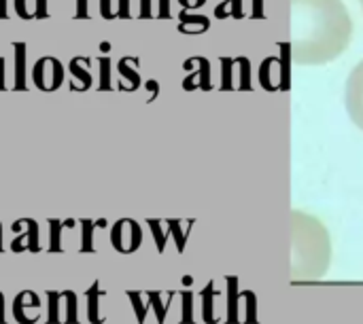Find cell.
Returning <instances> with one entry per match:
<instances>
[{"label":"cell","instance_id":"6da1fadb","mask_svg":"<svg viewBox=\"0 0 363 324\" xmlns=\"http://www.w3.org/2000/svg\"><path fill=\"white\" fill-rule=\"evenodd\" d=\"M353 36V19L342 0H291L289 53L300 66L340 57Z\"/></svg>","mask_w":363,"mask_h":324},{"label":"cell","instance_id":"7a4b0ae2","mask_svg":"<svg viewBox=\"0 0 363 324\" xmlns=\"http://www.w3.org/2000/svg\"><path fill=\"white\" fill-rule=\"evenodd\" d=\"M291 276L294 280L321 278L332 259L328 229L302 210L291 212Z\"/></svg>","mask_w":363,"mask_h":324},{"label":"cell","instance_id":"3957f363","mask_svg":"<svg viewBox=\"0 0 363 324\" xmlns=\"http://www.w3.org/2000/svg\"><path fill=\"white\" fill-rule=\"evenodd\" d=\"M64 64L53 57V55H47V57H40L34 68H32V81L34 85L40 89V91H55L64 85Z\"/></svg>","mask_w":363,"mask_h":324},{"label":"cell","instance_id":"277c9868","mask_svg":"<svg viewBox=\"0 0 363 324\" xmlns=\"http://www.w3.org/2000/svg\"><path fill=\"white\" fill-rule=\"evenodd\" d=\"M49 297V316L47 323L51 324H77L79 323V299L72 291H62V293H47Z\"/></svg>","mask_w":363,"mask_h":324},{"label":"cell","instance_id":"5b68a950","mask_svg":"<svg viewBox=\"0 0 363 324\" xmlns=\"http://www.w3.org/2000/svg\"><path fill=\"white\" fill-rule=\"evenodd\" d=\"M345 106L351 121L363 132V59L351 70L345 85Z\"/></svg>","mask_w":363,"mask_h":324},{"label":"cell","instance_id":"8992f818","mask_svg":"<svg viewBox=\"0 0 363 324\" xmlns=\"http://www.w3.org/2000/svg\"><path fill=\"white\" fill-rule=\"evenodd\" d=\"M13 233H21L19 238L13 240L11 250L13 253H21V250H32L38 253L40 250V240H38V223L32 219H19L13 223Z\"/></svg>","mask_w":363,"mask_h":324},{"label":"cell","instance_id":"52a82bcc","mask_svg":"<svg viewBox=\"0 0 363 324\" xmlns=\"http://www.w3.org/2000/svg\"><path fill=\"white\" fill-rule=\"evenodd\" d=\"M13 316L19 324H36L40 320V299L32 291H23L13 301Z\"/></svg>","mask_w":363,"mask_h":324},{"label":"cell","instance_id":"ba28073f","mask_svg":"<svg viewBox=\"0 0 363 324\" xmlns=\"http://www.w3.org/2000/svg\"><path fill=\"white\" fill-rule=\"evenodd\" d=\"M111 242H113V246H115L117 250H121V253H132V250H136L138 244H140V229H138V225L132 223V221H128V219L115 223L113 233H111Z\"/></svg>","mask_w":363,"mask_h":324},{"label":"cell","instance_id":"9c48e42d","mask_svg":"<svg viewBox=\"0 0 363 324\" xmlns=\"http://www.w3.org/2000/svg\"><path fill=\"white\" fill-rule=\"evenodd\" d=\"M91 59L77 55L68 62V72H70V89L72 91H87L91 87Z\"/></svg>","mask_w":363,"mask_h":324},{"label":"cell","instance_id":"30bf717a","mask_svg":"<svg viewBox=\"0 0 363 324\" xmlns=\"http://www.w3.org/2000/svg\"><path fill=\"white\" fill-rule=\"evenodd\" d=\"M13 51H15V83L13 89L15 91H23L28 89V81H26V42H13Z\"/></svg>","mask_w":363,"mask_h":324},{"label":"cell","instance_id":"8fae6325","mask_svg":"<svg viewBox=\"0 0 363 324\" xmlns=\"http://www.w3.org/2000/svg\"><path fill=\"white\" fill-rule=\"evenodd\" d=\"M102 291H100V284L94 282L87 293H85V299H87V318L91 324H100L104 323V318L100 316V299H102Z\"/></svg>","mask_w":363,"mask_h":324},{"label":"cell","instance_id":"7c38bea8","mask_svg":"<svg viewBox=\"0 0 363 324\" xmlns=\"http://www.w3.org/2000/svg\"><path fill=\"white\" fill-rule=\"evenodd\" d=\"M72 221H57V219H51L49 221V231H51V246H49V250L51 253H60L62 250V231L70 225Z\"/></svg>","mask_w":363,"mask_h":324},{"label":"cell","instance_id":"4fadbf2b","mask_svg":"<svg viewBox=\"0 0 363 324\" xmlns=\"http://www.w3.org/2000/svg\"><path fill=\"white\" fill-rule=\"evenodd\" d=\"M15 13L21 19H36L38 17V0H15Z\"/></svg>","mask_w":363,"mask_h":324},{"label":"cell","instance_id":"5bb4252c","mask_svg":"<svg viewBox=\"0 0 363 324\" xmlns=\"http://www.w3.org/2000/svg\"><path fill=\"white\" fill-rule=\"evenodd\" d=\"M94 229H98V223H94V221H81V250L83 253H91L94 250V240H91Z\"/></svg>","mask_w":363,"mask_h":324},{"label":"cell","instance_id":"9a60e30c","mask_svg":"<svg viewBox=\"0 0 363 324\" xmlns=\"http://www.w3.org/2000/svg\"><path fill=\"white\" fill-rule=\"evenodd\" d=\"M100 68H102V79L98 89H111V81H108V70H111V59L108 57H100Z\"/></svg>","mask_w":363,"mask_h":324},{"label":"cell","instance_id":"2e32d148","mask_svg":"<svg viewBox=\"0 0 363 324\" xmlns=\"http://www.w3.org/2000/svg\"><path fill=\"white\" fill-rule=\"evenodd\" d=\"M89 2L87 0H77V11H74V17L77 19H81V17H89V6H87Z\"/></svg>","mask_w":363,"mask_h":324},{"label":"cell","instance_id":"e0dca14e","mask_svg":"<svg viewBox=\"0 0 363 324\" xmlns=\"http://www.w3.org/2000/svg\"><path fill=\"white\" fill-rule=\"evenodd\" d=\"M47 4H49V0H38V17H36V19H43V17H47V15H49Z\"/></svg>","mask_w":363,"mask_h":324},{"label":"cell","instance_id":"ac0fdd59","mask_svg":"<svg viewBox=\"0 0 363 324\" xmlns=\"http://www.w3.org/2000/svg\"><path fill=\"white\" fill-rule=\"evenodd\" d=\"M4 68H6V62H4V57H0V91H4V87H6V83H4Z\"/></svg>","mask_w":363,"mask_h":324},{"label":"cell","instance_id":"d6986e66","mask_svg":"<svg viewBox=\"0 0 363 324\" xmlns=\"http://www.w3.org/2000/svg\"><path fill=\"white\" fill-rule=\"evenodd\" d=\"M102 15L104 17H113L115 13L111 11V0H102Z\"/></svg>","mask_w":363,"mask_h":324},{"label":"cell","instance_id":"ffe728a7","mask_svg":"<svg viewBox=\"0 0 363 324\" xmlns=\"http://www.w3.org/2000/svg\"><path fill=\"white\" fill-rule=\"evenodd\" d=\"M0 324H4V295L0 293Z\"/></svg>","mask_w":363,"mask_h":324},{"label":"cell","instance_id":"44dd1931","mask_svg":"<svg viewBox=\"0 0 363 324\" xmlns=\"http://www.w3.org/2000/svg\"><path fill=\"white\" fill-rule=\"evenodd\" d=\"M9 15V11H6V0H0V19H4Z\"/></svg>","mask_w":363,"mask_h":324},{"label":"cell","instance_id":"7402d4cb","mask_svg":"<svg viewBox=\"0 0 363 324\" xmlns=\"http://www.w3.org/2000/svg\"><path fill=\"white\" fill-rule=\"evenodd\" d=\"M0 250H2V223H0Z\"/></svg>","mask_w":363,"mask_h":324},{"label":"cell","instance_id":"603a6c76","mask_svg":"<svg viewBox=\"0 0 363 324\" xmlns=\"http://www.w3.org/2000/svg\"><path fill=\"white\" fill-rule=\"evenodd\" d=\"M359 2H362V6H363V0H359Z\"/></svg>","mask_w":363,"mask_h":324}]
</instances>
